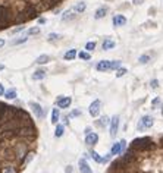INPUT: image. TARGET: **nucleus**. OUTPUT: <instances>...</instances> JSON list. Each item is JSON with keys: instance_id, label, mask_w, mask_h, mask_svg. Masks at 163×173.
<instances>
[{"instance_id": "obj_1", "label": "nucleus", "mask_w": 163, "mask_h": 173, "mask_svg": "<svg viewBox=\"0 0 163 173\" xmlns=\"http://www.w3.org/2000/svg\"><path fill=\"white\" fill-rule=\"evenodd\" d=\"M131 148H134L135 151H148L154 148V144L153 141L148 138V136H144V138H135L132 142H131Z\"/></svg>"}, {"instance_id": "obj_2", "label": "nucleus", "mask_w": 163, "mask_h": 173, "mask_svg": "<svg viewBox=\"0 0 163 173\" xmlns=\"http://www.w3.org/2000/svg\"><path fill=\"white\" fill-rule=\"evenodd\" d=\"M153 123H154V119H153L152 116H143V119L140 120V123H138V131H144V129L147 128H152Z\"/></svg>"}, {"instance_id": "obj_3", "label": "nucleus", "mask_w": 163, "mask_h": 173, "mask_svg": "<svg viewBox=\"0 0 163 173\" xmlns=\"http://www.w3.org/2000/svg\"><path fill=\"white\" fill-rule=\"evenodd\" d=\"M100 106H101V103H100V100H94L93 103H91V106H90V115L93 117H96V116H99V113H100Z\"/></svg>"}, {"instance_id": "obj_4", "label": "nucleus", "mask_w": 163, "mask_h": 173, "mask_svg": "<svg viewBox=\"0 0 163 173\" xmlns=\"http://www.w3.org/2000/svg\"><path fill=\"white\" fill-rule=\"evenodd\" d=\"M29 107L33 109V112L35 113V116L38 117V119H41V117L44 116V110H43V107L40 106L38 103H34V101H31V103H29Z\"/></svg>"}, {"instance_id": "obj_5", "label": "nucleus", "mask_w": 163, "mask_h": 173, "mask_svg": "<svg viewBox=\"0 0 163 173\" xmlns=\"http://www.w3.org/2000/svg\"><path fill=\"white\" fill-rule=\"evenodd\" d=\"M71 103H72V98L71 97H59L56 101L57 107H60V109H66V107L71 106Z\"/></svg>"}, {"instance_id": "obj_6", "label": "nucleus", "mask_w": 163, "mask_h": 173, "mask_svg": "<svg viewBox=\"0 0 163 173\" xmlns=\"http://www.w3.org/2000/svg\"><path fill=\"white\" fill-rule=\"evenodd\" d=\"M118 128H119V117L115 116L112 117V120H110V136L115 138V135L118 132Z\"/></svg>"}, {"instance_id": "obj_7", "label": "nucleus", "mask_w": 163, "mask_h": 173, "mask_svg": "<svg viewBox=\"0 0 163 173\" xmlns=\"http://www.w3.org/2000/svg\"><path fill=\"white\" fill-rule=\"evenodd\" d=\"M78 166H79V172L81 173H93V170H91V167L88 166V163H87L85 158H81V160H79Z\"/></svg>"}, {"instance_id": "obj_8", "label": "nucleus", "mask_w": 163, "mask_h": 173, "mask_svg": "<svg viewBox=\"0 0 163 173\" xmlns=\"http://www.w3.org/2000/svg\"><path fill=\"white\" fill-rule=\"evenodd\" d=\"M112 22L115 27H124L125 24H126V18H125L124 15H115Z\"/></svg>"}, {"instance_id": "obj_9", "label": "nucleus", "mask_w": 163, "mask_h": 173, "mask_svg": "<svg viewBox=\"0 0 163 173\" xmlns=\"http://www.w3.org/2000/svg\"><path fill=\"white\" fill-rule=\"evenodd\" d=\"M97 141H99V135L94 134V132H90V134L85 136V144H88V145L97 144Z\"/></svg>"}, {"instance_id": "obj_10", "label": "nucleus", "mask_w": 163, "mask_h": 173, "mask_svg": "<svg viewBox=\"0 0 163 173\" xmlns=\"http://www.w3.org/2000/svg\"><path fill=\"white\" fill-rule=\"evenodd\" d=\"M110 69V60H101L97 63V71L100 72H106Z\"/></svg>"}, {"instance_id": "obj_11", "label": "nucleus", "mask_w": 163, "mask_h": 173, "mask_svg": "<svg viewBox=\"0 0 163 173\" xmlns=\"http://www.w3.org/2000/svg\"><path fill=\"white\" fill-rule=\"evenodd\" d=\"M122 153V142H116V144H113L112 150H110V154L112 156H119Z\"/></svg>"}, {"instance_id": "obj_12", "label": "nucleus", "mask_w": 163, "mask_h": 173, "mask_svg": "<svg viewBox=\"0 0 163 173\" xmlns=\"http://www.w3.org/2000/svg\"><path fill=\"white\" fill-rule=\"evenodd\" d=\"M46 78V71H43V69H40V71H35V72L33 73V79L34 81H40V79Z\"/></svg>"}, {"instance_id": "obj_13", "label": "nucleus", "mask_w": 163, "mask_h": 173, "mask_svg": "<svg viewBox=\"0 0 163 173\" xmlns=\"http://www.w3.org/2000/svg\"><path fill=\"white\" fill-rule=\"evenodd\" d=\"M106 13H107V9H106V7H100V9H97V11H96V15H94V18H96V19H101V18L104 16Z\"/></svg>"}, {"instance_id": "obj_14", "label": "nucleus", "mask_w": 163, "mask_h": 173, "mask_svg": "<svg viewBox=\"0 0 163 173\" xmlns=\"http://www.w3.org/2000/svg\"><path fill=\"white\" fill-rule=\"evenodd\" d=\"M49 60H50V57L47 56V54H41L40 57H37L35 63H38V65H46V63H47Z\"/></svg>"}, {"instance_id": "obj_15", "label": "nucleus", "mask_w": 163, "mask_h": 173, "mask_svg": "<svg viewBox=\"0 0 163 173\" xmlns=\"http://www.w3.org/2000/svg\"><path fill=\"white\" fill-rule=\"evenodd\" d=\"M5 97L7 100H13L16 98V89H9V91H5Z\"/></svg>"}, {"instance_id": "obj_16", "label": "nucleus", "mask_w": 163, "mask_h": 173, "mask_svg": "<svg viewBox=\"0 0 163 173\" xmlns=\"http://www.w3.org/2000/svg\"><path fill=\"white\" fill-rule=\"evenodd\" d=\"M73 13H77L73 9H72V11H66L65 13H63L62 19H63V21H69V19H72V18H75V15H73Z\"/></svg>"}, {"instance_id": "obj_17", "label": "nucleus", "mask_w": 163, "mask_h": 173, "mask_svg": "<svg viewBox=\"0 0 163 173\" xmlns=\"http://www.w3.org/2000/svg\"><path fill=\"white\" fill-rule=\"evenodd\" d=\"M115 41H110V40H104V43H103V50H110L115 47Z\"/></svg>"}, {"instance_id": "obj_18", "label": "nucleus", "mask_w": 163, "mask_h": 173, "mask_svg": "<svg viewBox=\"0 0 163 173\" xmlns=\"http://www.w3.org/2000/svg\"><path fill=\"white\" fill-rule=\"evenodd\" d=\"M110 123V120H109V117L107 116H103L101 119H99V122H96L97 126H107Z\"/></svg>"}, {"instance_id": "obj_19", "label": "nucleus", "mask_w": 163, "mask_h": 173, "mask_svg": "<svg viewBox=\"0 0 163 173\" xmlns=\"http://www.w3.org/2000/svg\"><path fill=\"white\" fill-rule=\"evenodd\" d=\"M75 56H77V50H69L65 53V60H72V59H75Z\"/></svg>"}, {"instance_id": "obj_20", "label": "nucleus", "mask_w": 163, "mask_h": 173, "mask_svg": "<svg viewBox=\"0 0 163 173\" xmlns=\"http://www.w3.org/2000/svg\"><path fill=\"white\" fill-rule=\"evenodd\" d=\"M63 132H65V126L63 125H57L56 126V131H55V136L59 138V136H62Z\"/></svg>"}, {"instance_id": "obj_21", "label": "nucleus", "mask_w": 163, "mask_h": 173, "mask_svg": "<svg viewBox=\"0 0 163 173\" xmlns=\"http://www.w3.org/2000/svg\"><path fill=\"white\" fill-rule=\"evenodd\" d=\"M73 11L77 12V13H81V12H84V11H85V3H84V2L78 3V5L73 7Z\"/></svg>"}, {"instance_id": "obj_22", "label": "nucleus", "mask_w": 163, "mask_h": 173, "mask_svg": "<svg viewBox=\"0 0 163 173\" xmlns=\"http://www.w3.org/2000/svg\"><path fill=\"white\" fill-rule=\"evenodd\" d=\"M57 120H59V110L53 109V112H51V123H57Z\"/></svg>"}, {"instance_id": "obj_23", "label": "nucleus", "mask_w": 163, "mask_h": 173, "mask_svg": "<svg viewBox=\"0 0 163 173\" xmlns=\"http://www.w3.org/2000/svg\"><path fill=\"white\" fill-rule=\"evenodd\" d=\"M119 67H121V62L119 60H110V69L116 71V69H119Z\"/></svg>"}, {"instance_id": "obj_24", "label": "nucleus", "mask_w": 163, "mask_h": 173, "mask_svg": "<svg viewBox=\"0 0 163 173\" xmlns=\"http://www.w3.org/2000/svg\"><path fill=\"white\" fill-rule=\"evenodd\" d=\"M2 173H16V170L12 166H6V167H2Z\"/></svg>"}, {"instance_id": "obj_25", "label": "nucleus", "mask_w": 163, "mask_h": 173, "mask_svg": "<svg viewBox=\"0 0 163 173\" xmlns=\"http://www.w3.org/2000/svg\"><path fill=\"white\" fill-rule=\"evenodd\" d=\"M79 59H82V60H90L91 56H90V53H87V51H81V53H79Z\"/></svg>"}, {"instance_id": "obj_26", "label": "nucleus", "mask_w": 163, "mask_h": 173, "mask_svg": "<svg viewBox=\"0 0 163 173\" xmlns=\"http://www.w3.org/2000/svg\"><path fill=\"white\" fill-rule=\"evenodd\" d=\"M94 49H96V43H94V41H90V43H87V44H85V50L93 51Z\"/></svg>"}, {"instance_id": "obj_27", "label": "nucleus", "mask_w": 163, "mask_h": 173, "mask_svg": "<svg viewBox=\"0 0 163 173\" xmlns=\"http://www.w3.org/2000/svg\"><path fill=\"white\" fill-rule=\"evenodd\" d=\"M148 60H150V56H148V54H144V56H141L140 59H138V62H140V63H143V65L148 63Z\"/></svg>"}, {"instance_id": "obj_28", "label": "nucleus", "mask_w": 163, "mask_h": 173, "mask_svg": "<svg viewBox=\"0 0 163 173\" xmlns=\"http://www.w3.org/2000/svg\"><path fill=\"white\" fill-rule=\"evenodd\" d=\"M125 73H126V69H124V67H119V69H116V76H118V78L124 76Z\"/></svg>"}, {"instance_id": "obj_29", "label": "nucleus", "mask_w": 163, "mask_h": 173, "mask_svg": "<svg viewBox=\"0 0 163 173\" xmlns=\"http://www.w3.org/2000/svg\"><path fill=\"white\" fill-rule=\"evenodd\" d=\"M28 34H29V35H35V34H40V28H38V27L29 28V29H28Z\"/></svg>"}, {"instance_id": "obj_30", "label": "nucleus", "mask_w": 163, "mask_h": 173, "mask_svg": "<svg viewBox=\"0 0 163 173\" xmlns=\"http://www.w3.org/2000/svg\"><path fill=\"white\" fill-rule=\"evenodd\" d=\"M27 37H22V38H18V40H13V41H12V44L15 45V44H21V43H25V41H27Z\"/></svg>"}, {"instance_id": "obj_31", "label": "nucleus", "mask_w": 163, "mask_h": 173, "mask_svg": "<svg viewBox=\"0 0 163 173\" xmlns=\"http://www.w3.org/2000/svg\"><path fill=\"white\" fill-rule=\"evenodd\" d=\"M57 38H60L59 34H49V41H56Z\"/></svg>"}, {"instance_id": "obj_32", "label": "nucleus", "mask_w": 163, "mask_h": 173, "mask_svg": "<svg viewBox=\"0 0 163 173\" xmlns=\"http://www.w3.org/2000/svg\"><path fill=\"white\" fill-rule=\"evenodd\" d=\"M150 85H152V88H153V89H156V88L159 87V81H157V79H153L152 82H150Z\"/></svg>"}, {"instance_id": "obj_33", "label": "nucleus", "mask_w": 163, "mask_h": 173, "mask_svg": "<svg viewBox=\"0 0 163 173\" xmlns=\"http://www.w3.org/2000/svg\"><path fill=\"white\" fill-rule=\"evenodd\" d=\"M21 31H24V27H18V28L12 29V34H16V32H21Z\"/></svg>"}, {"instance_id": "obj_34", "label": "nucleus", "mask_w": 163, "mask_h": 173, "mask_svg": "<svg viewBox=\"0 0 163 173\" xmlns=\"http://www.w3.org/2000/svg\"><path fill=\"white\" fill-rule=\"evenodd\" d=\"M33 153H29V154H27V158H25V163H28V162H31V158H33Z\"/></svg>"}, {"instance_id": "obj_35", "label": "nucleus", "mask_w": 163, "mask_h": 173, "mask_svg": "<svg viewBox=\"0 0 163 173\" xmlns=\"http://www.w3.org/2000/svg\"><path fill=\"white\" fill-rule=\"evenodd\" d=\"M78 115H81V112H79V110H73V112L71 113V117H73V116H78Z\"/></svg>"}, {"instance_id": "obj_36", "label": "nucleus", "mask_w": 163, "mask_h": 173, "mask_svg": "<svg viewBox=\"0 0 163 173\" xmlns=\"http://www.w3.org/2000/svg\"><path fill=\"white\" fill-rule=\"evenodd\" d=\"M3 94H5V87L0 84V95H3Z\"/></svg>"}, {"instance_id": "obj_37", "label": "nucleus", "mask_w": 163, "mask_h": 173, "mask_svg": "<svg viewBox=\"0 0 163 173\" xmlns=\"http://www.w3.org/2000/svg\"><path fill=\"white\" fill-rule=\"evenodd\" d=\"M144 0H134V5H141Z\"/></svg>"}, {"instance_id": "obj_38", "label": "nucleus", "mask_w": 163, "mask_h": 173, "mask_svg": "<svg viewBox=\"0 0 163 173\" xmlns=\"http://www.w3.org/2000/svg\"><path fill=\"white\" fill-rule=\"evenodd\" d=\"M38 22H40V24H46V19H44V18H40Z\"/></svg>"}, {"instance_id": "obj_39", "label": "nucleus", "mask_w": 163, "mask_h": 173, "mask_svg": "<svg viewBox=\"0 0 163 173\" xmlns=\"http://www.w3.org/2000/svg\"><path fill=\"white\" fill-rule=\"evenodd\" d=\"M3 45H5V40L0 38V47H3Z\"/></svg>"}, {"instance_id": "obj_40", "label": "nucleus", "mask_w": 163, "mask_h": 173, "mask_svg": "<svg viewBox=\"0 0 163 173\" xmlns=\"http://www.w3.org/2000/svg\"><path fill=\"white\" fill-rule=\"evenodd\" d=\"M157 103H159V98H154V101H153V106H156Z\"/></svg>"}, {"instance_id": "obj_41", "label": "nucleus", "mask_w": 163, "mask_h": 173, "mask_svg": "<svg viewBox=\"0 0 163 173\" xmlns=\"http://www.w3.org/2000/svg\"><path fill=\"white\" fill-rule=\"evenodd\" d=\"M90 132H91V128H87V129H85V134H87V135L90 134Z\"/></svg>"}, {"instance_id": "obj_42", "label": "nucleus", "mask_w": 163, "mask_h": 173, "mask_svg": "<svg viewBox=\"0 0 163 173\" xmlns=\"http://www.w3.org/2000/svg\"><path fill=\"white\" fill-rule=\"evenodd\" d=\"M2 69H5V66H3V65H0V71H2Z\"/></svg>"}, {"instance_id": "obj_43", "label": "nucleus", "mask_w": 163, "mask_h": 173, "mask_svg": "<svg viewBox=\"0 0 163 173\" xmlns=\"http://www.w3.org/2000/svg\"><path fill=\"white\" fill-rule=\"evenodd\" d=\"M162 115H163V106H162Z\"/></svg>"}, {"instance_id": "obj_44", "label": "nucleus", "mask_w": 163, "mask_h": 173, "mask_svg": "<svg viewBox=\"0 0 163 173\" xmlns=\"http://www.w3.org/2000/svg\"><path fill=\"white\" fill-rule=\"evenodd\" d=\"M162 144H163V138H162Z\"/></svg>"}]
</instances>
